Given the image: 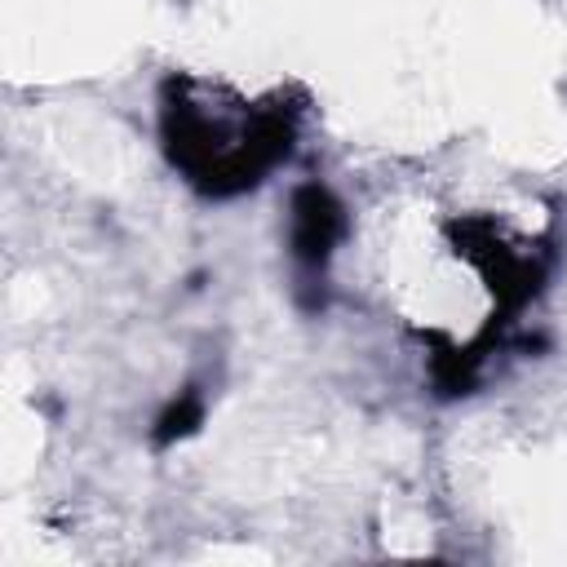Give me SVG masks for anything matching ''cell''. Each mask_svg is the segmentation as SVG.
<instances>
[{"instance_id":"1","label":"cell","mask_w":567,"mask_h":567,"mask_svg":"<svg viewBox=\"0 0 567 567\" xmlns=\"http://www.w3.org/2000/svg\"><path fill=\"white\" fill-rule=\"evenodd\" d=\"M341 235V208L323 186H301L292 199V248L301 261L319 266Z\"/></svg>"},{"instance_id":"2","label":"cell","mask_w":567,"mask_h":567,"mask_svg":"<svg viewBox=\"0 0 567 567\" xmlns=\"http://www.w3.org/2000/svg\"><path fill=\"white\" fill-rule=\"evenodd\" d=\"M190 421H199V403H195V399H182V408H173V412L159 421V443H168L173 434H186Z\"/></svg>"}]
</instances>
